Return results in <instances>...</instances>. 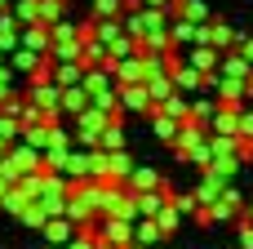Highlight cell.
Listing matches in <instances>:
<instances>
[{
	"label": "cell",
	"instance_id": "cell-1",
	"mask_svg": "<svg viewBox=\"0 0 253 249\" xmlns=\"http://www.w3.org/2000/svg\"><path fill=\"white\" fill-rule=\"evenodd\" d=\"M49 45H53V36H49V27H44V22H31V27L22 31V49H36V53H49Z\"/></svg>",
	"mask_w": 253,
	"mask_h": 249
},
{
	"label": "cell",
	"instance_id": "cell-2",
	"mask_svg": "<svg viewBox=\"0 0 253 249\" xmlns=\"http://www.w3.org/2000/svg\"><path fill=\"white\" fill-rule=\"evenodd\" d=\"M53 71H58L53 80H58L62 89H71V85H84V62H80V58H71V62H58Z\"/></svg>",
	"mask_w": 253,
	"mask_h": 249
},
{
	"label": "cell",
	"instance_id": "cell-3",
	"mask_svg": "<svg viewBox=\"0 0 253 249\" xmlns=\"http://www.w3.org/2000/svg\"><path fill=\"white\" fill-rule=\"evenodd\" d=\"M102 241H107V245H129V218H107V223H102Z\"/></svg>",
	"mask_w": 253,
	"mask_h": 249
},
{
	"label": "cell",
	"instance_id": "cell-4",
	"mask_svg": "<svg viewBox=\"0 0 253 249\" xmlns=\"http://www.w3.org/2000/svg\"><path fill=\"white\" fill-rule=\"evenodd\" d=\"M169 40H178V45H191V40H200V22H191V18H178V22L169 27Z\"/></svg>",
	"mask_w": 253,
	"mask_h": 249
},
{
	"label": "cell",
	"instance_id": "cell-5",
	"mask_svg": "<svg viewBox=\"0 0 253 249\" xmlns=\"http://www.w3.org/2000/svg\"><path fill=\"white\" fill-rule=\"evenodd\" d=\"M9 165H13V174H18V169H31V165H40V151H36L31 143H22V147H13V160H9Z\"/></svg>",
	"mask_w": 253,
	"mask_h": 249
},
{
	"label": "cell",
	"instance_id": "cell-6",
	"mask_svg": "<svg viewBox=\"0 0 253 249\" xmlns=\"http://www.w3.org/2000/svg\"><path fill=\"white\" fill-rule=\"evenodd\" d=\"M173 85H178V89H196V85H205V76L187 62V67H173Z\"/></svg>",
	"mask_w": 253,
	"mask_h": 249
},
{
	"label": "cell",
	"instance_id": "cell-7",
	"mask_svg": "<svg viewBox=\"0 0 253 249\" xmlns=\"http://www.w3.org/2000/svg\"><path fill=\"white\" fill-rule=\"evenodd\" d=\"M129 187L133 192H151V187H160V174L156 169H133L129 174Z\"/></svg>",
	"mask_w": 253,
	"mask_h": 249
},
{
	"label": "cell",
	"instance_id": "cell-8",
	"mask_svg": "<svg viewBox=\"0 0 253 249\" xmlns=\"http://www.w3.org/2000/svg\"><path fill=\"white\" fill-rule=\"evenodd\" d=\"M156 111H165V116H173V120H187V116H191V107H187V102H182L178 94H169V98H165V102H160Z\"/></svg>",
	"mask_w": 253,
	"mask_h": 249
},
{
	"label": "cell",
	"instance_id": "cell-9",
	"mask_svg": "<svg viewBox=\"0 0 253 249\" xmlns=\"http://www.w3.org/2000/svg\"><path fill=\"white\" fill-rule=\"evenodd\" d=\"M44 236H49V241H71V218H67V214L53 218V223L44 218Z\"/></svg>",
	"mask_w": 253,
	"mask_h": 249
},
{
	"label": "cell",
	"instance_id": "cell-10",
	"mask_svg": "<svg viewBox=\"0 0 253 249\" xmlns=\"http://www.w3.org/2000/svg\"><path fill=\"white\" fill-rule=\"evenodd\" d=\"M13 27H18V18L0 9V49H13V45H18V36H13Z\"/></svg>",
	"mask_w": 253,
	"mask_h": 249
},
{
	"label": "cell",
	"instance_id": "cell-11",
	"mask_svg": "<svg viewBox=\"0 0 253 249\" xmlns=\"http://www.w3.org/2000/svg\"><path fill=\"white\" fill-rule=\"evenodd\" d=\"M13 18H22L27 27H31V22H40V0H18V9H13Z\"/></svg>",
	"mask_w": 253,
	"mask_h": 249
},
{
	"label": "cell",
	"instance_id": "cell-12",
	"mask_svg": "<svg viewBox=\"0 0 253 249\" xmlns=\"http://www.w3.org/2000/svg\"><path fill=\"white\" fill-rule=\"evenodd\" d=\"M98 143H102V147H107V151H120V147H125V134H120V125H107V129H102V138H98Z\"/></svg>",
	"mask_w": 253,
	"mask_h": 249
},
{
	"label": "cell",
	"instance_id": "cell-13",
	"mask_svg": "<svg viewBox=\"0 0 253 249\" xmlns=\"http://www.w3.org/2000/svg\"><path fill=\"white\" fill-rule=\"evenodd\" d=\"M160 236H165V232H160V223H156V218H147V223L138 227V245H151V241H160Z\"/></svg>",
	"mask_w": 253,
	"mask_h": 249
},
{
	"label": "cell",
	"instance_id": "cell-14",
	"mask_svg": "<svg viewBox=\"0 0 253 249\" xmlns=\"http://www.w3.org/2000/svg\"><path fill=\"white\" fill-rule=\"evenodd\" d=\"M125 9V0H98V18H116Z\"/></svg>",
	"mask_w": 253,
	"mask_h": 249
},
{
	"label": "cell",
	"instance_id": "cell-15",
	"mask_svg": "<svg viewBox=\"0 0 253 249\" xmlns=\"http://www.w3.org/2000/svg\"><path fill=\"white\" fill-rule=\"evenodd\" d=\"M182 9H187V18H191V22H205V4H196V0H182Z\"/></svg>",
	"mask_w": 253,
	"mask_h": 249
},
{
	"label": "cell",
	"instance_id": "cell-16",
	"mask_svg": "<svg viewBox=\"0 0 253 249\" xmlns=\"http://www.w3.org/2000/svg\"><path fill=\"white\" fill-rule=\"evenodd\" d=\"M67 249H98V241H93V236H71Z\"/></svg>",
	"mask_w": 253,
	"mask_h": 249
},
{
	"label": "cell",
	"instance_id": "cell-17",
	"mask_svg": "<svg viewBox=\"0 0 253 249\" xmlns=\"http://www.w3.org/2000/svg\"><path fill=\"white\" fill-rule=\"evenodd\" d=\"M191 67H196V71H200V67H213V53H209V49H200V53H191Z\"/></svg>",
	"mask_w": 253,
	"mask_h": 249
},
{
	"label": "cell",
	"instance_id": "cell-18",
	"mask_svg": "<svg viewBox=\"0 0 253 249\" xmlns=\"http://www.w3.org/2000/svg\"><path fill=\"white\" fill-rule=\"evenodd\" d=\"M240 245L253 249V223H240Z\"/></svg>",
	"mask_w": 253,
	"mask_h": 249
},
{
	"label": "cell",
	"instance_id": "cell-19",
	"mask_svg": "<svg viewBox=\"0 0 253 249\" xmlns=\"http://www.w3.org/2000/svg\"><path fill=\"white\" fill-rule=\"evenodd\" d=\"M240 134H253V111H240Z\"/></svg>",
	"mask_w": 253,
	"mask_h": 249
},
{
	"label": "cell",
	"instance_id": "cell-20",
	"mask_svg": "<svg viewBox=\"0 0 253 249\" xmlns=\"http://www.w3.org/2000/svg\"><path fill=\"white\" fill-rule=\"evenodd\" d=\"M240 58H245V62L253 67V40H240Z\"/></svg>",
	"mask_w": 253,
	"mask_h": 249
},
{
	"label": "cell",
	"instance_id": "cell-21",
	"mask_svg": "<svg viewBox=\"0 0 253 249\" xmlns=\"http://www.w3.org/2000/svg\"><path fill=\"white\" fill-rule=\"evenodd\" d=\"M142 4H147V9H165L169 0H142Z\"/></svg>",
	"mask_w": 253,
	"mask_h": 249
},
{
	"label": "cell",
	"instance_id": "cell-22",
	"mask_svg": "<svg viewBox=\"0 0 253 249\" xmlns=\"http://www.w3.org/2000/svg\"><path fill=\"white\" fill-rule=\"evenodd\" d=\"M125 249H142V245H125Z\"/></svg>",
	"mask_w": 253,
	"mask_h": 249
},
{
	"label": "cell",
	"instance_id": "cell-23",
	"mask_svg": "<svg viewBox=\"0 0 253 249\" xmlns=\"http://www.w3.org/2000/svg\"><path fill=\"white\" fill-rule=\"evenodd\" d=\"M249 223H253V209H249Z\"/></svg>",
	"mask_w": 253,
	"mask_h": 249
}]
</instances>
